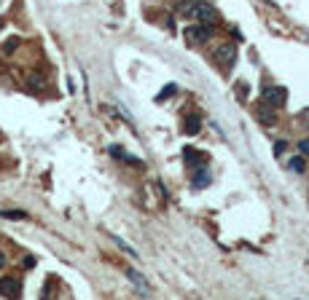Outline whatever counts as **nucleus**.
<instances>
[{"label": "nucleus", "mask_w": 309, "mask_h": 300, "mask_svg": "<svg viewBox=\"0 0 309 300\" xmlns=\"http://www.w3.org/2000/svg\"><path fill=\"white\" fill-rule=\"evenodd\" d=\"M178 11H180V16L196 19V22H202V24H212V27L221 22L218 11L212 6H207L204 0H180V3H178Z\"/></svg>", "instance_id": "1"}, {"label": "nucleus", "mask_w": 309, "mask_h": 300, "mask_svg": "<svg viewBox=\"0 0 309 300\" xmlns=\"http://www.w3.org/2000/svg\"><path fill=\"white\" fill-rule=\"evenodd\" d=\"M215 35V27L212 24H191V27L183 30V38H186L191 46H202V43H207Z\"/></svg>", "instance_id": "2"}, {"label": "nucleus", "mask_w": 309, "mask_h": 300, "mask_svg": "<svg viewBox=\"0 0 309 300\" xmlns=\"http://www.w3.org/2000/svg\"><path fill=\"white\" fill-rule=\"evenodd\" d=\"M261 99L269 107H282V105L288 102V91L282 86H277V83H266V86L261 89Z\"/></svg>", "instance_id": "3"}, {"label": "nucleus", "mask_w": 309, "mask_h": 300, "mask_svg": "<svg viewBox=\"0 0 309 300\" xmlns=\"http://www.w3.org/2000/svg\"><path fill=\"white\" fill-rule=\"evenodd\" d=\"M215 62L221 70H231L234 62H237V46H234V43H223L215 51Z\"/></svg>", "instance_id": "4"}, {"label": "nucleus", "mask_w": 309, "mask_h": 300, "mask_svg": "<svg viewBox=\"0 0 309 300\" xmlns=\"http://www.w3.org/2000/svg\"><path fill=\"white\" fill-rule=\"evenodd\" d=\"M0 295H3V298H19V295H22V279L3 276L0 279Z\"/></svg>", "instance_id": "5"}, {"label": "nucleus", "mask_w": 309, "mask_h": 300, "mask_svg": "<svg viewBox=\"0 0 309 300\" xmlns=\"http://www.w3.org/2000/svg\"><path fill=\"white\" fill-rule=\"evenodd\" d=\"M191 185L196 188V191H202V188H207V185L212 182V174H210V169L204 166V164H199L196 169H191Z\"/></svg>", "instance_id": "6"}, {"label": "nucleus", "mask_w": 309, "mask_h": 300, "mask_svg": "<svg viewBox=\"0 0 309 300\" xmlns=\"http://www.w3.org/2000/svg\"><path fill=\"white\" fill-rule=\"evenodd\" d=\"M116 161H124V164H129V166H137V169H146V161H140V158H134V156H129L127 150L121 148V145H111V150H108Z\"/></svg>", "instance_id": "7"}, {"label": "nucleus", "mask_w": 309, "mask_h": 300, "mask_svg": "<svg viewBox=\"0 0 309 300\" xmlns=\"http://www.w3.org/2000/svg\"><path fill=\"white\" fill-rule=\"evenodd\" d=\"M202 132V116H196V113H191L188 118H183V134H188V137H194V134Z\"/></svg>", "instance_id": "8"}, {"label": "nucleus", "mask_w": 309, "mask_h": 300, "mask_svg": "<svg viewBox=\"0 0 309 300\" xmlns=\"http://www.w3.org/2000/svg\"><path fill=\"white\" fill-rule=\"evenodd\" d=\"M183 164H186V169H196L199 164H204V156L194 148H183Z\"/></svg>", "instance_id": "9"}, {"label": "nucleus", "mask_w": 309, "mask_h": 300, "mask_svg": "<svg viewBox=\"0 0 309 300\" xmlns=\"http://www.w3.org/2000/svg\"><path fill=\"white\" fill-rule=\"evenodd\" d=\"M258 121L263 123V126H277V113H274L269 105H258Z\"/></svg>", "instance_id": "10"}, {"label": "nucleus", "mask_w": 309, "mask_h": 300, "mask_svg": "<svg viewBox=\"0 0 309 300\" xmlns=\"http://www.w3.org/2000/svg\"><path fill=\"white\" fill-rule=\"evenodd\" d=\"M127 276H129V282H132L134 287L140 289V292L151 295V287H148V282H146V279H143V276H140V273H137V271H127Z\"/></svg>", "instance_id": "11"}, {"label": "nucleus", "mask_w": 309, "mask_h": 300, "mask_svg": "<svg viewBox=\"0 0 309 300\" xmlns=\"http://www.w3.org/2000/svg\"><path fill=\"white\" fill-rule=\"evenodd\" d=\"M288 169L296 172V174H304L307 172V161H304V156H293L291 161H288Z\"/></svg>", "instance_id": "12"}, {"label": "nucleus", "mask_w": 309, "mask_h": 300, "mask_svg": "<svg viewBox=\"0 0 309 300\" xmlns=\"http://www.w3.org/2000/svg\"><path fill=\"white\" fill-rule=\"evenodd\" d=\"M27 86L33 89V91H41V89L46 86V78H43V75H30V78H27Z\"/></svg>", "instance_id": "13"}, {"label": "nucleus", "mask_w": 309, "mask_h": 300, "mask_svg": "<svg viewBox=\"0 0 309 300\" xmlns=\"http://www.w3.org/2000/svg\"><path fill=\"white\" fill-rule=\"evenodd\" d=\"M175 94H178V86H175V83H169L167 89H162V91L156 94V102H164V99H169V97H175Z\"/></svg>", "instance_id": "14"}, {"label": "nucleus", "mask_w": 309, "mask_h": 300, "mask_svg": "<svg viewBox=\"0 0 309 300\" xmlns=\"http://www.w3.org/2000/svg\"><path fill=\"white\" fill-rule=\"evenodd\" d=\"M0 214L6 220H27V212H22V209H3Z\"/></svg>", "instance_id": "15"}, {"label": "nucleus", "mask_w": 309, "mask_h": 300, "mask_svg": "<svg viewBox=\"0 0 309 300\" xmlns=\"http://www.w3.org/2000/svg\"><path fill=\"white\" fill-rule=\"evenodd\" d=\"M113 241H116V244H118V247H121V249H124V252H127V255H129V257H140V255L134 252V249H132V247H129V244H127V241H121V239H118V236H113Z\"/></svg>", "instance_id": "16"}, {"label": "nucleus", "mask_w": 309, "mask_h": 300, "mask_svg": "<svg viewBox=\"0 0 309 300\" xmlns=\"http://www.w3.org/2000/svg\"><path fill=\"white\" fill-rule=\"evenodd\" d=\"M16 46H19V38H8V43L3 48H6V54H14V51H16Z\"/></svg>", "instance_id": "17"}, {"label": "nucleus", "mask_w": 309, "mask_h": 300, "mask_svg": "<svg viewBox=\"0 0 309 300\" xmlns=\"http://www.w3.org/2000/svg\"><path fill=\"white\" fill-rule=\"evenodd\" d=\"M298 153H301L304 158H309V139H301V142H298Z\"/></svg>", "instance_id": "18"}, {"label": "nucleus", "mask_w": 309, "mask_h": 300, "mask_svg": "<svg viewBox=\"0 0 309 300\" xmlns=\"http://www.w3.org/2000/svg\"><path fill=\"white\" fill-rule=\"evenodd\" d=\"M285 150H288V142H285V139H280V142L274 145V156H282Z\"/></svg>", "instance_id": "19"}, {"label": "nucleus", "mask_w": 309, "mask_h": 300, "mask_svg": "<svg viewBox=\"0 0 309 300\" xmlns=\"http://www.w3.org/2000/svg\"><path fill=\"white\" fill-rule=\"evenodd\" d=\"M245 94H247V86H245V83H239V86H237V97L242 99V102H245Z\"/></svg>", "instance_id": "20"}, {"label": "nucleus", "mask_w": 309, "mask_h": 300, "mask_svg": "<svg viewBox=\"0 0 309 300\" xmlns=\"http://www.w3.org/2000/svg\"><path fill=\"white\" fill-rule=\"evenodd\" d=\"M22 266H24V268H33V266H35V257H33V255H30V257H24Z\"/></svg>", "instance_id": "21"}, {"label": "nucleus", "mask_w": 309, "mask_h": 300, "mask_svg": "<svg viewBox=\"0 0 309 300\" xmlns=\"http://www.w3.org/2000/svg\"><path fill=\"white\" fill-rule=\"evenodd\" d=\"M6 263H8V255L0 249V268H6Z\"/></svg>", "instance_id": "22"}]
</instances>
